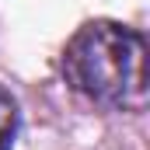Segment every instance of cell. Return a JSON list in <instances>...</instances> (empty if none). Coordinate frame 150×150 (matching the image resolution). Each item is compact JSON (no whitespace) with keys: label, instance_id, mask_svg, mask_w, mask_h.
<instances>
[{"label":"cell","instance_id":"cell-2","mask_svg":"<svg viewBox=\"0 0 150 150\" xmlns=\"http://www.w3.org/2000/svg\"><path fill=\"white\" fill-rule=\"evenodd\" d=\"M18 126H21L18 101L11 98V91H4V87H0V150H14Z\"/></svg>","mask_w":150,"mask_h":150},{"label":"cell","instance_id":"cell-1","mask_svg":"<svg viewBox=\"0 0 150 150\" xmlns=\"http://www.w3.org/2000/svg\"><path fill=\"white\" fill-rule=\"evenodd\" d=\"M63 77L94 105L140 112L147 105V45L126 25L91 21L67 42Z\"/></svg>","mask_w":150,"mask_h":150}]
</instances>
